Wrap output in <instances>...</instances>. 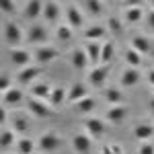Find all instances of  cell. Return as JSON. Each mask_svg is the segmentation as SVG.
Instances as JSON below:
<instances>
[{"mask_svg": "<svg viewBox=\"0 0 154 154\" xmlns=\"http://www.w3.org/2000/svg\"><path fill=\"white\" fill-rule=\"evenodd\" d=\"M144 54H140L138 49H134L130 45V49H125V54H123V58H125V62H128V66H134V68H140L142 66V62H144V58H142Z\"/></svg>", "mask_w": 154, "mask_h": 154, "instance_id": "obj_28", "label": "cell"}, {"mask_svg": "<svg viewBox=\"0 0 154 154\" xmlns=\"http://www.w3.org/2000/svg\"><path fill=\"white\" fill-rule=\"evenodd\" d=\"M148 109H150V113L154 115V97H150V103H148Z\"/></svg>", "mask_w": 154, "mask_h": 154, "instance_id": "obj_44", "label": "cell"}, {"mask_svg": "<svg viewBox=\"0 0 154 154\" xmlns=\"http://www.w3.org/2000/svg\"><path fill=\"white\" fill-rule=\"evenodd\" d=\"M66 17H68V25H70L72 29H80V27L84 25L82 11H80L78 6H74V4H70V6L66 8Z\"/></svg>", "mask_w": 154, "mask_h": 154, "instance_id": "obj_17", "label": "cell"}, {"mask_svg": "<svg viewBox=\"0 0 154 154\" xmlns=\"http://www.w3.org/2000/svg\"><path fill=\"white\" fill-rule=\"evenodd\" d=\"M95 107H97V101L88 95V97H84V99H80L78 103H74V111L80 113V115H88L91 111H95Z\"/></svg>", "mask_w": 154, "mask_h": 154, "instance_id": "obj_25", "label": "cell"}, {"mask_svg": "<svg viewBox=\"0 0 154 154\" xmlns=\"http://www.w3.org/2000/svg\"><path fill=\"white\" fill-rule=\"evenodd\" d=\"M19 142L17 140V131L12 130V128H4L2 130V138H0V144H2V150H8L11 146Z\"/></svg>", "mask_w": 154, "mask_h": 154, "instance_id": "obj_29", "label": "cell"}, {"mask_svg": "<svg viewBox=\"0 0 154 154\" xmlns=\"http://www.w3.org/2000/svg\"><path fill=\"white\" fill-rule=\"evenodd\" d=\"M150 4H152V8H154V0H150Z\"/></svg>", "mask_w": 154, "mask_h": 154, "instance_id": "obj_45", "label": "cell"}, {"mask_svg": "<svg viewBox=\"0 0 154 154\" xmlns=\"http://www.w3.org/2000/svg\"><path fill=\"white\" fill-rule=\"evenodd\" d=\"M60 14H62L60 4H58V2H54V0H48L45 6H43V19H45L48 23H56V21L60 19Z\"/></svg>", "mask_w": 154, "mask_h": 154, "instance_id": "obj_23", "label": "cell"}, {"mask_svg": "<svg viewBox=\"0 0 154 154\" xmlns=\"http://www.w3.org/2000/svg\"><path fill=\"white\" fill-rule=\"evenodd\" d=\"M11 125H12V130L19 131V134H27V131H29V128H31V123H29L27 115H23V113H17V115H12Z\"/></svg>", "mask_w": 154, "mask_h": 154, "instance_id": "obj_27", "label": "cell"}, {"mask_svg": "<svg viewBox=\"0 0 154 154\" xmlns=\"http://www.w3.org/2000/svg\"><path fill=\"white\" fill-rule=\"evenodd\" d=\"M84 49H86L88 60H91V66H99V64H101V49H103V43H101V41H86V43H84Z\"/></svg>", "mask_w": 154, "mask_h": 154, "instance_id": "obj_15", "label": "cell"}, {"mask_svg": "<svg viewBox=\"0 0 154 154\" xmlns=\"http://www.w3.org/2000/svg\"><path fill=\"white\" fill-rule=\"evenodd\" d=\"M107 29H109V33H113V35H121V33H123V23L119 21L117 17H109Z\"/></svg>", "mask_w": 154, "mask_h": 154, "instance_id": "obj_35", "label": "cell"}, {"mask_svg": "<svg viewBox=\"0 0 154 154\" xmlns=\"http://www.w3.org/2000/svg\"><path fill=\"white\" fill-rule=\"evenodd\" d=\"M66 99H68V93H66V88H64V86H56V88L51 91V95H49L48 103L54 107V109H60V107L66 103Z\"/></svg>", "mask_w": 154, "mask_h": 154, "instance_id": "obj_24", "label": "cell"}, {"mask_svg": "<svg viewBox=\"0 0 154 154\" xmlns=\"http://www.w3.org/2000/svg\"><path fill=\"white\" fill-rule=\"evenodd\" d=\"M84 6H86V12L93 14V17H99L103 12V2L101 0H84Z\"/></svg>", "mask_w": 154, "mask_h": 154, "instance_id": "obj_33", "label": "cell"}, {"mask_svg": "<svg viewBox=\"0 0 154 154\" xmlns=\"http://www.w3.org/2000/svg\"><path fill=\"white\" fill-rule=\"evenodd\" d=\"M84 130L88 136H93V138H101L103 134H105V123H103V119L99 117H86L82 121Z\"/></svg>", "mask_w": 154, "mask_h": 154, "instance_id": "obj_10", "label": "cell"}, {"mask_svg": "<svg viewBox=\"0 0 154 154\" xmlns=\"http://www.w3.org/2000/svg\"><path fill=\"white\" fill-rule=\"evenodd\" d=\"M123 17H125V21H128L130 25H138L140 21H142V17H144V11L140 8V6H131V8H125Z\"/></svg>", "mask_w": 154, "mask_h": 154, "instance_id": "obj_30", "label": "cell"}, {"mask_svg": "<svg viewBox=\"0 0 154 154\" xmlns=\"http://www.w3.org/2000/svg\"><path fill=\"white\" fill-rule=\"evenodd\" d=\"M51 84L49 82H33L29 86V95L35 97V99H41V101H48L49 95H51Z\"/></svg>", "mask_w": 154, "mask_h": 154, "instance_id": "obj_14", "label": "cell"}, {"mask_svg": "<svg viewBox=\"0 0 154 154\" xmlns=\"http://www.w3.org/2000/svg\"><path fill=\"white\" fill-rule=\"evenodd\" d=\"M72 31H74V29H72L70 25L64 23V25H60L58 29H56V37H58L60 41H70L72 39Z\"/></svg>", "mask_w": 154, "mask_h": 154, "instance_id": "obj_34", "label": "cell"}, {"mask_svg": "<svg viewBox=\"0 0 154 154\" xmlns=\"http://www.w3.org/2000/svg\"><path fill=\"white\" fill-rule=\"evenodd\" d=\"M17 152L19 154H33L35 152V142L31 138H21L17 142Z\"/></svg>", "mask_w": 154, "mask_h": 154, "instance_id": "obj_32", "label": "cell"}, {"mask_svg": "<svg viewBox=\"0 0 154 154\" xmlns=\"http://www.w3.org/2000/svg\"><path fill=\"white\" fill-rule=\"evenodd\" d=\"M115 56V45L113 41H105L103 49H101V64H111V60Z\"/></svg>", "mask_w": 154, "mask_h": 154, "instance_id": "obj_31", "label": "cell"}, {"mask_svg": "<svg viewBox=\"0 0 154 154\" xmlns=\"http://www.w3.org/2000/svg\"><path fill=\"white\" fill-rule=\"evenodd\" d=\"M146 78H148V82H150V84L154 86V68H152V70H148V74H146Z\"/></svg>", "mask_w": 154, "mask_h": 154, "instance_id": "obj_42", "label": "cell"}, {"mask_svg": "<svg viewBox=\"0 0 154 154\" xmlns=\"http://www.w3.org/2000/svg\"><path fill=\"white\" fill-rule=\"evenodd\" d=\"M62 56V49L54 48V45H37L33 51V60L37 64H49L54 60H58Z\"/></svg>", "mask_w": 154, "mask_h": 154, "instance_id": "obj_2", "label": "cell"}, {"mask_svg": "<svg viewBox=\"0 0 154 154\" xmlns=\"http://www.w3.org/2000/svg\"><path fill=\"white\" fill-rule=\"evenodd\" d=\"M140 80H142V74H140V70H138V68H134V66L125 68V70H123V74H121V78H119V82H121V86H123V88H131V86H136Z\"/></svg>", "mask_w": 154, "mask_h": 154, "instance_id": "obj_12", "label": "cell"}, {"mask_svg": "<svg viewBox=\"0 0 154 154\" xmlns=\"http://www.w3.org/2000/svg\"><path fill=\"white\" fill-rule=\"evenodd\" d=\"M27 41L31 43V45H45V41H48V29L43 27V25H31L29 27V31H27Z\"/></svg>", "mask_w": 154, "mask_h": 154, "instance_id": "obj_8", "label": "cell"}, {"mask_svg": "<svg viewBox=\"0 0 154 154\" xmlns=\"http://www.w3.org/2000/svg\"><path fill=\"white\" fill-rule=\"evenodd\" d=\"M27 111L37 119H45V117H51L54 115V107L48 105L45 101H41V99H29L27 101Z\"/></svg>", "mask_w": 154, "mask_h": 154, "instance_id": "obj_1", "label": "cell"}, {"mask_svg": "<svg viewBox=\"0 0 154 154\" xmlns=\"http://www.w3.org/2000/svg\"><path fill=\"white\" fill-rule=\"evenodd\" d=\"M4 39H6V43L11 45V48H19L21 43H23V29H21V25L14 23V21H8V23L4 25Z\"/></svg>", "mask_w": 154, "mask_h": 154, "instance_id": "obj_3", "label": "cell"}, {"mask_svg": "<svg viewBox=\"0 0 154 154\" xmlns=\"http://www.w3.org/2000/svg\"><path fill=\"white\" fill-rule=\"evenodd\" d=\"M37 148H39L41 152H56V150L62 148V138H60L56 131H45V134L39 138Z\"/></svg>", "mask_w": 154, "mask_h": 154, "instance_id": "obj_5", "label": "cell"}, {"mask_svg": "<svg viewBox=\"0 0 154 154\" xmlns=\"http://www.w3.org/2000/svg\"><path fill=\"white\" fill-rule=\"evenodd\" d=\"M23 97H25V93L21 88H14L12 86L11 91H6L2 95V103H4V107H17V105L23 103Z\"/></svg>", "mask_w": 154, "mask_h": 154, "instance_id": "obj_20", "label": "cell"}, {"mask_svg": "<svg viewBox=\"0 0 154 154\" xmlns=\"http://www.w3.org/2000/svg\"><path fill=\"white\" fill-rule=\"evenodd\" d=\"M70 64L74 66V70H78V72L86 70V68L91 66V60H88V56H86V49H84V48H74V49H72Z\"/></svg>", "mask_w": 154, "mask_h": 154, "instance_id": "obj_9", "label": "cell"}, {"mask_svg": "<svg viewBox=\"0 0 154 154\" xmlns=\"http://www.w3.org/2000/svg\"><path fill=\"white\" fill-rule=\"evenodd\" d=\"M121 4H123L125 8H131V6H140L142 0H121Z\"/></svg>", "mask_w": 154, "mask_h": 154, "instance_id": "obj_39", "label": "cell"}, {"mask_svg": "<svg viewBox=\"0 0 154 154\" xmlns=\"http://www.w3.org/2000/svg\"><path fill=\"white\" fill-rule=\"evenodd\" d=\"M130 45L134 49H138L140 54H144V56H148V54H152V51H154V43L148 39V37H144V35H136L134 39H131Z\"/></svg>", "mask_w": 154, "mask_h": 154, "instance_id": "obj_19", "label": "cell"}, {"mask_svg": "<svg viewBox=\"0 0 154 154\" xmlns=\"http://www.w3.org/2000/svg\"><path fill=\"white\" fill-rule=\"evenodd\" d=\"M0 6H2L4 14H12L14 12V2L12 0H0Z\"/></svg>", "mask_w": 154, "mask_h": 154, "instance_id": "obj_37", "label": "cell"}, {"mask_svg": "<svg viewBox=\"0 0 154 154\" xmlns=\"http://www.w3.org/2000/svg\"><path fill=\"white\" fill-rule=\"evenodd\" d=\"M109 146H111L113 154H125V152H123V146H121V144H109Z\"/></svg>", "mask_w": 154, "mask_h": 154, "instance_id": "obj_41", "label": "cell"}, {"mask_svg": "<svg viewBox=\"0 0 154 154\" xmlns=\"http://www.w3.org/2000/svg\"><path fill=\"white\" fill-rule=\"evenodd\" d=\"M125 115H128V107L123 105H111L105 113L107 121H111V123H121L125 119Z\"/></svg>", "mask_w": 154, "mask_h": 154, "instance_id": "obj_21", "label": "cell"}, {"mask_svg": "<svg viewBox=\"0 0 154 154\" xmlns=\"http://www.w3.org/2000/svg\"><path fill=\"white\" fill-rule=\"evenodd\" d=\"M154 136V125L152 123H138L134 128V138L140 140V142H148Z\"/></svg>", "mask_w": 154, "mask_h": 154, "instance_id": "obj_22", "label": "cell"}, {"mask_svg": "<svg viewBox=\"0 0 154 154\" xmlns=\"http://www.w3.org/2000/svg\"><path fill=\"white\" fill-rule=\"evenodd\" d=\"M84 97H88V88H86V84L84 82H74L68 88V99H66V103H78L80 99H84Z\"/></svg>", "mask_w": 154, "mask_h": 154, "instance_id": "obj_13", "label": "cell"}, {"mask_svg": "<svg viewBox=\"0 0 154 154\" xmlns=\"http://www.w3.org/2000/svg\"><path fill=\"white\" fill-rule=\"evenodd\" d=\"M91 146H93V136L88 134H76L72 138V148L76 154H86L91 150Z\"/></svg>", "mask_w": 154, "mask_h": 154, "instance_id": "obj_11", "label": "cell"}, {"mask_svg": "<svg viewBox=\"0 0 154 154\" xmlns=\"http://www.w3.org/2000/svg\"><path fill=\"white\" fill-rule=\"evenodd\" d=\"M43 6H45L43 0H29L27 6H25L23 17L29 19V21H33V19H37V17H43Z\"/></svg>", "mask_w": 154, "mask_h": 154, "instance_id": "obj_16", "label": "cell"}, {"mask_svg": "<svg viewBox=\"0 0 154 154\" xmlns=\"http://www.w3.org/2000/svg\"><path fill=\"white\" fill-rule=\"evenodd\" d=\"M107 33H109V29L103 27V25H93V27H88V29H84L82 37L86 41H101V39H105Z\"/></svg>", "mask_w": 154, "mask_h": 154, "instance_id": "obj_18", "label": "cell"}, {"mask_svg": "<svg viewBox=\"0 0 154 154\" xmlns=\"http://www.w3.org/2000/svg\"><path fill=\"white\" fill-rule=\"evenodd\" d=\"M103 99H105L109 105H123V93L117 86H111V88H105L103 91Z\"/></svg>", "mask_w": 154, "mask_h": 154, "instance_id": "obj_26", "label": "cell"}, {"mask_svg": "<svg viewBox=\"0 0 154 154\" xmlns=\"http://www.w3.org/2000/svg\"><path fill=\"white\" fill-rule=\"evenodd\" d=\"M101 154H113L111 146H109V144H107V146H101Z\"/></svg>", "mask_w": 154, "mask_h": 154, "instance_id": "obj_43", "label": "cell"}, {"mask_svg": "<svg viewBox=\"0 0 154 154\" xmlns=\"http://www.w3.org/2000/svg\"><path fill=\"white\" fill-rule=\"evenodd\" d=\"M138 154H154V144L148 140V142H142L140 148H138Z\"/></svg>", "mask_w": 154, "mask_h": 154, "instance_id": "obj_36", "label": "cell"}, {"mask_svg": "<svg viewBox=\"0 0 154 154\" xmlns=\"http://www.w3.org/2000/svg\"><path fill=\"white\" fill-rule=\"evenodd\" d=\"M107 76H109V64H99V66H93V70L88 72V82L95 88H101L107 82Z\"/></svg>", "mask_w": 154, "mask_h": 154, "instance_id": "obj_7", "label": "cell"}, {"mask_svg": "<svg viewBox=\"0 0 154 154\" xmlns=\"http://www.w3.org/2000/svg\"><path fill=\"white\" fill-rule=\"evenodd\" d=\"M8 60H11L12 66H17V68H25V66L31 64L33 54H31L29 49H23V48H12L11 51H8Z\"/></svg>", "mask_w": 154, "mask_h": 154, "instance_id": "obj_6", "label": "cell"}, {"mask_svg": "<svg viewBox=\"0 0 154 154\" xmlns=\"http://www.w3.org/2000/svg\"><path fill=\"white\" fill-rule=\"evenodd\" d=\"M41 72H43L41 66H25V68H21L17 72V82L23 84V86H31L33 82H37Z\"/></svg>", "mask_w": 154, "mask_h": 154, "instance_id": "obj_4", "label": "cell"}, {"mask_svg": "<svg viewBox=\"0 0 154 154\" xmlns=\"http://www.w3.org/2000/svg\"><path fill=\"white\" fill-rule=\"evenodd\" d=\"M11 76L8 74H2V78H0V91H2V95L6 93V91H11Z\"/></svg>", "mask_w": 154, "mask_h": 154, "instance_id": "obj_38", "label": "cell"}, {"mask_svg": "<svg viewBox=\"0 0 154 154\" xmlns=\"http://www.w3.org/2000/svg\"><path fill=\"white\" fill-rule=\"evenodd\" d=\"M146 23H148V27L154 31V8L150 12H148V17H146Z\"/></svg>", "mask_w": 154, "mask_h": 154, "instance_id": "obj_40", "label": "cell"}]
</instances>
